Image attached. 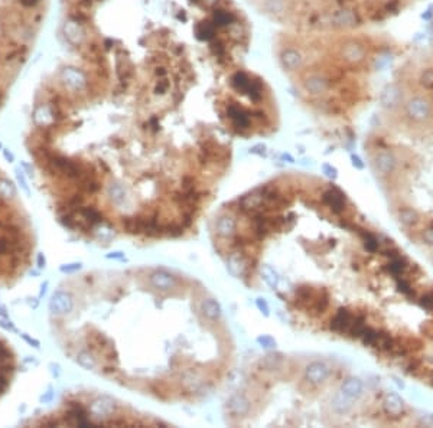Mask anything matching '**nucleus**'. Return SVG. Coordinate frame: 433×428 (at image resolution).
Here are the masks:
<instances>
[{"label":"nucleus","mask_w":433,"mask_h":428,"mask_svg":"<svg viewBox=\"0 0 433 428\" xmlns=\"http://www.w3.org/2000/svg\"><path fill=\"white\" fill-rule=\"evenodd\" d=\"M341 391L354 399H358L364 394V383L358 378H348L342 382Z\"/></svg>","instance_id":"9"},{"label":"nucleus","mask_w":433,"mask_h":428,"mask_svg":"<svg viewBox=\"0 0 433 428\" xmlns=\"http://www.w3.org/2000/svg\"><path fill=\"white\" fill-rule=\"evenodd\" d=\"M399 219L403 225L410 227V225H415V224L419 222V214H417L415 209H409V208H407V209L400 211Z\"/></svg>","instance_id":"11"},{"label":"nucleus","mask_w":433,"mask_h":428,"mask_svg":"<svg viewBox=\"0 0 433 428\" xmlns=\"http://www.w3.org/2000/svg\"><path fill=\"white\" fill-rule=\"evenodd\" d=\"M233 137L200 115L88 81L65 64L36 91L26 148L65 228L179 238L207 209Z\"/></svg>","instance_id":"1"},{"label":"nucleus","mask_w":433,"mask_h":428,"mask_svg":"<svg viewBox=\"0 0 433 428\" xmlns=\"http://www.w3.org/2000/svg\"><path fill=\"white\" fill-rule=\"evenodd\" d=\"M52 325L88 371L163 401H192L222 382L233 345L214 297L163 267L88 273L52 296Z\"/></svg>","instance_id":"2"},{"label":"nucleus","mask_w":433,"mask_h":428,"mask_svg":"<svg viewBox=\"0 0 433 428\" xmlns=\"http://www.w3.org/2000/svg\"><path fill=\"white\" fill-rule=\"evenodd\" d=\"M354 398L344 394L341 389L331 398V407L336 414H347L354 407Z\"/></svg>","instance_id":"8"},{"label":"nucleus","mask_w":433,"mask_h":428,"mask_svg":"<svg viewBox=\"0 0 433 428\" xmlns=\"http://www.w3.org/2000/svg\"><path fill=\"white\" fill-rule=\"evenodd\" d=\"M397 288L404 294L406 297H415L413 288L410 285V283L407 280H397Z\"/></svg>","instance_id":"12"},{"label":"nucleus","mask_w":433,"mask_h":428,"mask_svg":"<svg viewBox=\"0 0 433 428\" xmlns=\"http://www.w3.org/2000/svg\"><path fill=\"white\" fill-rule=\"evenodd\" d=\"M47 12L48 0H0V111L32 55Z\"/></svg>","instance_id":"4"},{"label":"nucleus","mask_w":433,"mask_h":428,"mask_svg":"<svg viewBox=\"0 0 433 428\" xmlns=\"http://www.w3.org/2000/svg\"><path fill=\"white\" fill-rule=\"evenodd\" d=\"M383 408L387 415L397 418L404 411V402H403V399L396 392H390V394H387V395L384 396Z\"/></svg>","instance_id":"7"},{"label":"nucleus","mask_w":433,"mask_h":428,"mask_svg":"<svg viewBox=\"0 0 433 428\" xmlns=\"http://www.w3.org/2000/svg\"><path fill=\"white\" fill-rule=\"evenodd\" d=\"M331 377V369L326 363L312 362L305 368V379L312 385L325 383Z\"/></svg>","instance_id":"5"},{"label":"nucleus","mask_w":433,"mask_h":428,"mask_svg":"<svg viewBox=\"0 0 433 428\" xmlns=\"http://www.w3.org/2000/svg\"><path fill=\"white\" fill-rule=\"evenodd\" d=\"M407 268H409V263L401 257V254L397 255V257H393L391 261L387 264V270H388V273L393 274V276H396V277H399V276H401V274H404Z\"/></svg>","instance_id":"10"},{"label":"nucleus","mask_w":433,"mask_h":428,"mask_svg":"<svg viewBox=\"0 0 433 428\" xmlns=\"http://www.w3.org/2000/svg\"><path fill=\"white\" fill-rule=\"evenodd\" d=\"M64 35L67 62L84 77L188 98L246 69L251 29L234 0H72Z\"/></svg>","instance_id":"3"},{"label":"nucleus","mask_w":433,"mask_h":428,"mask_svg":"<svg viewBox=\"0 0 433 428\" xmlns=\"http://www.w3.org/2000/svg\"><path fill=\"white\" fill-rule=\"evenodd\" d=\"M374 169L379 175L388 176L396 169V157L390 151H380L374 157Z\"/></svg>","instance_id":"6"},{"label":"nucleus","mask_w":433,"mask_h":428,"mask_svg":"<svg viewBox=\"0 0 433 428\" xmlns=\"http://www.w3.org/2000/svg\"><path fill=\"white\" fill-rule=\"evenodd\" d=\"M423 239H425L429 245H433V228L426 230L425 232H423Z\"/></svg>","instance_id":"13"}]
</instances>
